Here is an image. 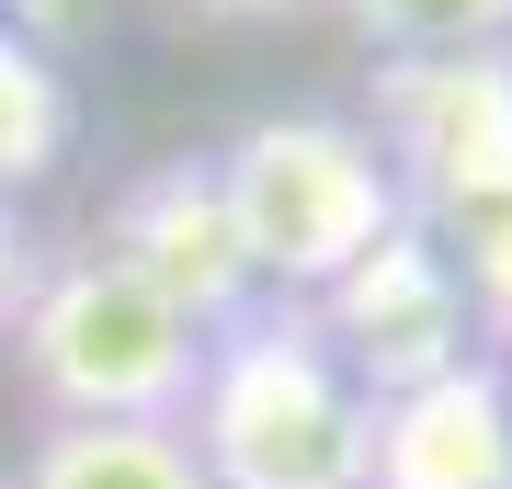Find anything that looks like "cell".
Wrapping results in <instances>:
<instances>
[{
    "mask_svg": "<svg viewBox=\"0 0 512 489\" xmlns=\"http://www.w3.org/2000/svg\"><path fill=\"white\" fill-rule=\"evenodd\" d=\"M194 23H296V12H330V0H183Z\"/></svg>",
    "mask_w": 512,
    "mask_h": 489,
    "instance_id": "cell-14",
    "label": "cell"
},
{
    "mask_svg": "<svg viewBox=\"0 0 512 489\" xmlns=\"http://www.w3.org/2000/svg\"><path fill=\"white\" fill-rule=\"evenodd\" d=\"M12 489H217L183 421H46Z\"/></svg>",
    "mask_w": 512,
    "mask_h": 489,
    "instance_id": "cell-8",
    "label": "cell"
},
{
    "mask_svg": "<svg viewBox=\"0 0 512 489\" xmlns=\"http://www.w3.org/2000/svg\"><path fill=\"white\" fill-rule=\"evenodd\" d=\"M376 148L399 160L410 217H478L512 194V57H399Z\"/></svg>",
    "mask_w": 512,
    "mask_h": 489,
    "instance_id": "cell-4",
    "label": "cell"
},
{
    "mask_svg": "<svg viewBox=\"0 0 512 489\" xmlns=\"http://www.w3.org/2000/svg\"><path fill=\"white\" fill-rule=\"evenodd\" d=\"M376 57H512V0H330Z\"/></svg>",
    "mask_w": 512,
    "mask_h": 489,
    "instance_id": "cell-10",
    "label": "cell"
},
{
    "mask_svg": "<svg viewBox=\"0 0 512 489\" xmlns=\"http://www.w3.org/2000/svg\"><path fill=\"white\" fill-rule=\"evenodd\" d=\"M69 148H80V91H69V69H57L35 35L0 23V194L23 205Z\"/></svg>",
    "mask_w": 512,
    "mask_h": 489,
    "instance_id": "cell-9",
    "label": "cell"
},
{
    "mask_svg": "<svg viewBox=\"0 0 512 489\" xmlns=\"http://www.w3.org/2000/svg\"><path fill=\"white\" fill-rule=\"evenodd\" d=\"M103 251L114 262H137L160 296H183V308L217 330L251 308V262H239V239H228V205H217V160H160V171H137L126 194H114V217H103Z\"/></svg>",
    "mask_w": 512,
    "mask_h": 489,
    "instance_id": "cell-7",
    "label": "cell"
},
{
    "mask_svg": "<svg viewBox=\"0 0 512 489\" xmlns=\"http://www.w3.org/2000/svg\"><path fill=\"white\" fill-rule=\"evenodd\" d=\"M183 433H194L217 489H365L376 399L353 387V364L330 353L319 308L251 296L239 319H217L205 399H194Z\"/></svg>",
    "mask_w": 512,
    "mask_h": 489,
    "instance_id": "cell-1",
    "label": "cell"
},
{
    "mask_svg": "<svg viewBox=\"0 0 512 489\" xmlns=\"http://www.w3.org/2000/svg\"><path fill=\"white\" fill-rule=\"evenodd\" d=\"M501 387H512V353H501Z\"/></svg>",
    "mask_w": 512,
    "mask_h": 489,
    "instance_id": "cell-15",
    "label": "cell"
},
{
    "mask_svg": "<svg viewBox=\"0 0 512 489\" xmlns=\"http://www.w3.org/2000/svg\"><path fill=\"white\" fill-rule=\"evenodd\" d=\"M365 489H512V387L501 353H467L444 376L376 399Z\"/></svg>",
    "mask_w": 512,
    "mask_h": 489,
    "instance_id": "cell-6",
    "label": "cell"
},
{
    "mask_svg": "<svg viewBox=\"0 0 512 489\" xmlns=\"http://www.w3.org/2000/svg\"><path fill=\"white\" fill-rule=\"evenodd\" d=\"M319 330H330V353L353 364L365 399H399V387H421V376H444V364L478 353L467 296H456V262L433 251V228H421V217L387 239L376 262H353L342 285L319 296Z\"/></svg>",
    "mask_w": 512,
    "mask_h": 489,
    "instance_id": "cell-5",
    "label": "cell"
},
{
    "mask_svg": "<svg viewBox=\"0 0 512 489\" xmlns=\"http://www.w3.org/2000/svg\"><path fill=\"white\" fill-rule=\"evenodd\" d=\"M444 262H456L467 330L512 353V194H501V205H478V217H467V251H444Z\"/></svg>",
    "mask_w": 512,
    "mask_h": 489,
    "instance_id": "cell-11",
    "label": "cell"
},
{
    "mask_svg": "<svg viewBox=\"0 0 512 489\" xmlns=\"http://www.w3.org/2000/svg\"><path fill=\"white\" fill-rule=\"evenodd\" d=\"M205 353H217V330L183 296H160L137 262H114L103 239L46 251L35 296L12 319V364L46 421H194Z\"/></svg>",
    "mask_w": 512,
    "mask_h": 489,
    "instance_id": "cell-3",
    "label": "cell"
},
{
    "mask_svg": "<svg viewBox=\"0 0 512 489\" xmlns=\"http://www.w3.org/2000/svg\"><path fill=\"white\" fill-rule=\"evenodd\" d=\"M35 273H46V239H35V217H23L12 194H0V342H12L23 296H35Z\"/></svg>",
    "mask_w": 512,
    "mask_h": 489,
    "instance_id": "cell-12",
    "label": "cell"
},
{
    "mask_svg": "<svg viewBox=\"0 0 512 489\" xmlns=\"http://www.w3.org/2000/svg\"><path fill=\"white\" fill-rule=\"evenodd\" d=\"M217 205H228V239L251 262V285L296 296V308H319L353 262H376L410 228L399 160L353 114H251L217 148Z\"/></svg>",
    "mask_w": 512,
    "mask_h": 489,
    "instance_id": "cell-2",
    "label": "cell"
},
{
    "mask_svg": "<svg viewBox=\"0 0 512 489\" xmlns=\"http://www.w3.org/2000/svg\"><path fill=\"white\" fill-rule=\"evenodd\" d=\"M92 12H103V0H0V23H12V35H35L46 57L69 46V35H80V23H92Z\"/></svg>",
    "mask_w": 512,
    "mask_h": 489,
    "instance_id": "cell-13",
    "label": "cell"
}]
</instances>
